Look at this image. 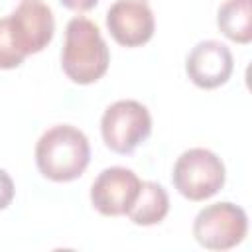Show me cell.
<instances>
[{"label": "cell", "instance_id": "7", "mask_svg": "<svg viewBox=\"0 0 252 252\" xmlns=\"http://www.w3.org/2000/svg\"><path fill=\"white\" fill-rule=\"evenodd\" d=\"M142 179L128 167L112 165L102 169L91 185V203L104 217L126 215L136 201Z\"/></svg>", "mask_w": 252, "mask_h": 252}, {"label": "cell", "instance_id": "14", "mask_svg": "<svg viewBox=\"0 0 252 252\" xmlns=\"http://www.w3.org/2000/svg\"><path fill=\"white\" fill-rule=\"evenodd\" d=\"M59 2L73 12H89L98 4V0H59Z\"/></svg>", "mask_w": 252, "mask_h": 252}, {"label": "cell", "instance_id": "4", "mask_svg": "<svg viewBox=\"0 0 252 252\" xmlns=\"http://www.w3.org/2000/svg\"><path fill=\"white\" fill-rule=\"evenodd\" d=\"M152 132L150 110L132 98L112 102L100 118V134L108 150L132 154Z\"/></svg>", "mask_w": 252, "mask_h": 252}, {"label": "cell", "instance_id": "8", "mask_svg": "<svg viewBox=\"0 0 252 252\" xmlns=\"http://www.w3.org/2000/svg\"><path fill=\"white\" fill-rule=\"evenodd\" d=\"M106 28L116 43L138 47L152 39L156 20L146 0H116L106 12Z\"/></svg>", "mask_w": 252, "mask_h": 252}, {"label": "cell", "instance_id": "9", "mask_svg": "<svg viewBox=\"0 0 252 252\" xmlns=\"http://www.w3.org/2000/svg\"><path fill=\"white\" fill-rule=\"evenodd\" d=\"M234 69V59L230 49L217 41L205 39L199 41L185 59L187 77L201 89H217L224 85Z\"/></svg>", "mask_w": 252, "mask_h": 252}, {"label": "cell", "instance_id": "13", "mask_svg": "<svg viewBox=\"0 0 252 252\" xmlns=\"http://www.w3.org/2000/svg\"><path fill=\"white\" fill-rule=\"evenodd\" d=\"M14 181H12V177L4 171V169H0V211H4L10 203H12V199H14Z\"/></svg>", "mask_w": 252, "mask_h": 252}, {"label": "cell", "instance_id": "5", "mask_svg": "<svg viewBox=\"0 0 252 252\" xmlns=\"http://www.w3.org/2000/svg\"><path fill=\"white\" fill-rule=\"evenodd\" d=\"M248 232V217L242 207L220 201L201 209L193 220V236L207 250H230Z\"/></svg>", "mask_w": 252, "mask_h": 252}, {"label": "cell", "instance_id": "12", "mask_svg": "<svg viewBox=\"0 0 252 252\" xmlns=\"http://www.w3.org/2000/svg\"><path fill=\"white\" fill-rule=\"evenodd\" d=\"M24 55L16 47L10 26H8V16L0 18V69H16L24 63Z\"/></svg>", "mask_w": 252, "mask_h": 252}, {"label": "cell", "instance_id": "3", "mask_svg": "<svg viewBox=\"0 0 252 252\" xmlns=\"http://www.w3.org/2000/svg\"><path fill=\"white\" fill-rule=\"evenodd\" d=\"M226 179V169L222 159L207 148H189L185 150L171 173L173 187L179 195L189 201H205L217 195Z\"/></svg>", "mask_w": 252, "mask_h": 252}, {"label": "cell", "instance_id": "2", "mask_svg": "<svg viewBox=\"0 0 252 252\" xmlns=\"http://www.w3.org/2000/svg\"><path fill=\"white\" fill-rule=\"evenodd\" d=\"M110 63L108 45L94 22L77 16L65 28V43L61 51V69L77 85L98 81Z\"/></svg>", "mask_w": 252, "mask_h": 252}, {"label": "cell", "instance_id": "11", "mask_svg": "<svg viewBox=\"0 0 252 252\" xmlns=\"http://www.w3.org/2000/svg\"><path fill=\"white\" fill-rule=\"evenodd\" d=\"M217 26L236 43L252 41V0H224L217 12Z\"/></svg>", "mask_w": 252, "mask_h": 252}, {"label": "cell", "instance_id": "10", "mask_svg": "<svg viewBox=\"0 0 252 252\" xmlns=\"http://www.w3.org/2000/svg\"><path fill=\"white\" fill-rule=\"evenodd\" d=\"M169 213V197L167 191L156 181H142L140 193L126 217L138 226L159 224Z\"/></svg>", "mask_w": 252, "mask_h": 252}, {"label": "cell", "instance_id": "1", "mask_svg": "<svg viewBox=\"0 0 252 252\" xmlns=\"http://www.w3.org/2000/svg\"><path fill=\"white\" fill-rule=\"evenodd\" d=\"M89 161V138L71 124L51 126L35 144V165L39 173L51 181L65 183L81 177Z\"/></svg>", "mask_w": 252, "mask_h": 252}, {"label": "cell", "instance_id": "6", "mask_svg": "<svg viewBox=\"0 0 252 252\" xmlns=\"http://www.w3.org/2000/svg\"><path fill=\"white\" fill-rule=\"evenodd\" d=\"M8 26L12 39L24 57L43 51L55 32L53 12L41 0H22L8 16Z\"/></svg>", "mask_w": 252, "mask_h": 252}]
</instances>
